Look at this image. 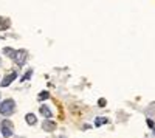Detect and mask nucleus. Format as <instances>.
Here are the masks:
<instances>
[{"instance_id":"nucleus-1","label":"nucleus","mask_w":155,"mask_h":138,"mask_svg":"<svg viewBox=\"0 0 155 138\" xmlns=\"http://www.w3.org/2000/svg\"><path fill=\"white\" fill-rule=\"evenodd\" d=\"M16 112V103L12 99H6V101L0 103V113L3 117H9Z\"/></svg>"},{"instance_id":"nucleus-2","label":"nucleus","mask_w":155,"mask_h":138,"mask_svg":"<svg viewBox=\"0 0 155 138\" xmlns=\"http://www.w3.org/2000/svg\"><path fill=\"white\" fill-rule=\"evenodd\" d=\"M2 135L5 138H9L12 135V123L9 120H3L2 123Z\"/></svg>"},{"instance_id":"nucleus-3","label":"nucleus","mask_w":155,"mask_h":138,"mask_svg":"<svg viewBox=\"0 0 155 138\" xmlns=\"http://www.w3.org/2000/svg\"><path fill=\"white\" fill-rule=\"evenodd\" d=\"M27 56H28V53L27 51H25V50H19V51L16 53V62H17V64L22 67L23 64H25V62H27Z\"/></svg>"},{"instance_id":"nucleus-4","label":"nucleus","mask_w":155,"mask_h":138,"mask_svg":"<svg viewBox=\"0 0 155 138\" xmlns=\"http://www.w3.org/2000/svg\"><path fill=\"white\" fill-rule=\"evenodd\" d=\"M17 78V71H12V73H9V74H6V76L2 79V82H0V85L2 87H8L12 81H14Z\"/></svg>"},{"instance_id":"nucleus-5","label":"nucleus","mask_w":155,"mask_h":138,"mask_svg":"<svg viewBox=\"0 0 155 138\" xmlns=\"http://www.w3.org/2000/svg\"><path fill=\"white\" fill-rule=\"evenodd\" d=\"M42 129L47 130V132H53V130L56 129V123L51 121V120H45L44 124H42Z\"/></svg>"},{"instance_id":"nucleus-6","label":"nucleus","mask_w":155,"mask_h":138,"mask_svg":"<svg viewBox=\"0 0 155 138\" xmlns=\"http://www.w3.org/2000/svg\"><path fill=\"white\" fill-rule=\"evenodd\" d=\"M39 112H41L42 117H44V118H47V120H50L51 117H53V112H51V110L48 109V106H42L41 109H39Z\"/></svg>"},{"instance_id":"nucleus-7","label":"nucleus","mask_w":155,"mask_h":138,"mask_svg":"<svg viewBox=\"0 0 155 138\" xmlns=\"http://www.w3.org/2000/svg\"><path fill=\"white\" fill-rule=\"evenodd\" d=\"M9 19H0V31L2 30H6V28H9Z\"/></svg>"},{"instance_id":"nucleus-8","label":"nucleus","mask_w":155,"mask_h":138,"mask_svg":"<svg viewBox=\"0 0 155 138\" xmlns=\"http://www.w3.org/2000/svg\"><path fill=\"white\" fill-rule=\"evenodd\" d=\"M3 53L8 54V56L12 58V59H16V53H17V51H14V50H11V48H3Z\"/></svg>"},{"instance_id":"nucleus-9","label":"nucleus","mask_w":155,"mask_h":138,"mask_svg":"<svg viewBox=\"0 0 155 138\" xmlns=\"http://www.w3.org/2000/svg\"><path fill=\"white\" fill-rule=\"evenodd\" d=\"M25 120H27V123L31 124V126H33V124H36V117L33 113H28L27 117H25Z\"/></svg>"},{"instance_id":"nucleus-10","label":"nucleus","mask_w":155,"mask_h":138,"mask_svg":"<svg viewBox=\"0 0 155 138\" xmlns=\"http://www.w3.org/2000/svg\"><path fill=\"white\" fill-rule=\"evenodd\" d=\"M107 123V118H98L95 121V126H101V124H106Z\"/></svg>"},{"instance_id":"nucleus-11","label":"nucleus","mask_w":155,"mask_h":138,"mask_svg":"<svg viewBox=\"0 0 155 138\" xmlns=\"http://www.w3.org/2000/svg\"><path fill=\"white\" fill-rule=\"evenodd\" d=\"M50 95H48V92H42L41 95H39V99H47Z\"/></svg>"},{"instance_id":"nucleus-12","label":"nucleus","mask_w":155,"mask_h":138,"mask_svg":"<svg viewBox=\"0 0 155 138\" xmlns=\"http://www.w3.org/2000/svg\"><path fill=\"white\" fill-rule=\"evenodd\" d=\"M31 74H33V71H31V70H30V71H27V74H25V76L22 78V81H27L28 78H31Z\"/></svg>"},{"instance_id":"nucleus-13","label":"nucleus","mask_w":155,"mask_h":138,"mask_svg":"<svg viewBox=\"0 0 155 138\" xmlns=\"http://www.w3.org/2000/svg\"><path fill=\"white\" fill-rule=\"evenodd\" d=\"M106 104V99H99V106H104Z\"/></svg>"},{"instance_id":"nucleus-14","label":"nucleus","mask_w":155,"mask_h":138,"mask_svg":"<svg viewBox=\"0 0 155 138\" xmlns=\"http://www.w3.org/2000/svg\"><path fill=\"white\" fill-rule=\"evenodd\" d=\"M0 64H2V59H0Z\"/></svg>"}]
</instances>
